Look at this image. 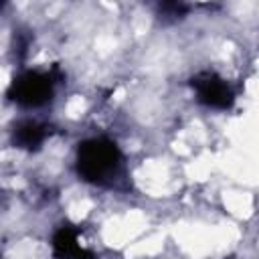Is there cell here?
Here are the masks:
<instances>
[{
	"label": "cell",
	"instance_id": "1",
	"mask_svg": "<svg viewBox=\"0 0 259 259\" xmlns=\"http://www.w3.org/2000/svg\"><path fill=\"white\" fill-rule=\"evenodd\" d=\"M121 170V152L107 138H91L79 144L77 172L93 184H109Z\"/></svg>",
	"mask_w": 259,
	"mask_h": 259
},
{
	"label": "cell",
	"instance_id": "2",
	"mask_svg": "<svg viewBox=\"0 0 259 259\" xmlns=\"http://www.w3.org/2000/svg\"><path fill=\"white\" fill-rule=\"evenodd\" d=\"M55 79L51 73L24 71L10 85V99L22 107H40L53 97Z\"/></svg>",
	"mask_w": 259,
	"mask_h": 259
},
{
	"label": "cell",
	"instance_id": "4",
	"mask_svg": "<svg viewBox=\"0 0 259 259\" xmlns=\"http://www.w3.org/2000/svg\"><path fill=\"white\" fill-rule=\"evenodd\" d=\"M53 253L57 259H95L93 253L79 243V233L71 227H63L55 233Z\"/></svg>",
	"mask_w": 259,
	"mask_h": 259
},
{
	"label": "cell",
	"instance_id": "5",
	"mask_svg": "<svg viewBox=\"0 0 259 259\" xmlns=\"http://www.w3.org/2000/svg\"><path fill=\"white\" fill-rule=\"evenodd\" d=\"M45 138H47V127L36 121H22L14 127V134H12L14 146L22 150H38Z\"/></svg>",
	"mask_w": 259,
	"mask_h": 259
},
{
	"label": "cell",
	"instance_id": "3",
	"mask_svg": "<svg viewBox=\"0 0 259 259\" xmlns=\"http://www.w3.org/2000/svg\"><path fill=\"white\" fill-rule=\"evenodd\" d=\"M192 87L196 91V99L212 109H229L235 101V93L229 83L217 73H200L192 79Z\"/></svg>",
	"mask_w": 259,
	"mask_h": 259
},
{
	"label": "cell",
	"instance_id": "6",
	"mask_svg": "<svg viewBox=\"0 0 259 259\" xmlns=\"http://www.w3.org/2000/svg\"><path fill=\"white\" fill-rule=\"evenodd\" d=\"M0 259H2V257H0Z\"/></svg>",
	"mask_w": 259,
	"mask_h": 259
}]
</instances>
